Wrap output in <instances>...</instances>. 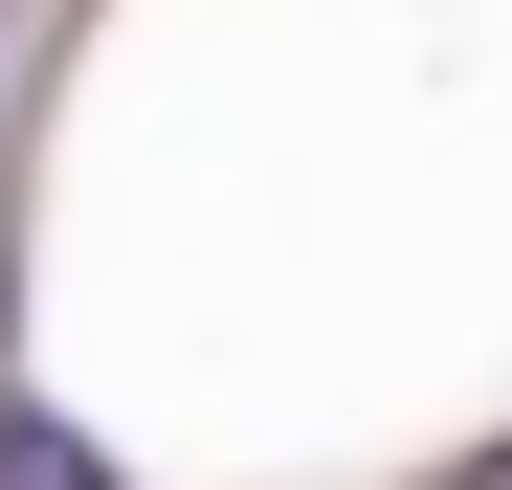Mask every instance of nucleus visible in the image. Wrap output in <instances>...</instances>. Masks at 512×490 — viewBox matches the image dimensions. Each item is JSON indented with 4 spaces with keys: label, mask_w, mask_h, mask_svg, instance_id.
Returning <instances> with one entry per match:
<instances>
[{
    "label": "nucleus",
    "mask_w": 512,
    "mask_h": 490,
    "mask_svg": "<svg viewBox=\"0 0 512 490\" xmlns=\"http://www.w3.org/2000/svg\"><path fill=\"white\" fill-rule=\"evenodd\" d=\"M0 490H134V468L67 424V401H0Z\"/></svg>",
    "instance_id": "1"
},
{
    "label": "nucleus",
    "mask_w": 512,
    "mask_h": 490,
    "mask_svg": "<svg viewBox=\"0 0 512 490\" xmlns=\"http://www.w3.org/2000/svg\"><path fill=\"white\" fill-rule=\"evenodd\" d=\"M0 23H23V0H0Z\"/></svg>",
    "instance_id": "2"
}]
</instances>
